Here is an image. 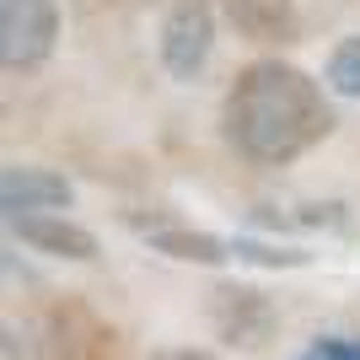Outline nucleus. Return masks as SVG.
<instances>
[{
	"label": "nucleus",
	"instance_id": "f257e3e1",
	"mask_svg": "<svg viewBox=\"0 0 360 360\" xmlns=\"http://www.w3.org/2000/svg\"><path fill=\"white\" fill-rule=\"evenodd\" d=\"M221 124L237 156L258 167H285L307 156L317 140H328L333 108L307 70L285 60H253L248 70H237L231 91H226Z\"/></svg>",
	"mask_w": 360,
	"mask_h": 360
},
{
	"label": "nucleus",
	"instance_id": "f03ea898",
	"mask_svg": "<svg viewBox=\"0 0 360 360\" xmlns=\"http://www.w3.org/2000/svg\"><path fill=\"white\" fill-rule=\"evenodd\" d=\"M60 38V0H0V60L6 70H38Z\"/></svg>",
	"mask_w": 360,
	"mask_h": 360
},
{
	"label": "nucleus",
	"instance_id": "7ed1b4c3",
	"mask_svg": "<svg viewBox=\"0 0 360 360\" xmlns=\"http://www.w3.org/2000/svg\"><path fill=\"white\" fill-rule=\"evenodd\" d=\"M215 44V16L205 0H172V11L162 16V65L172 81H194L210 60Z\"/></svg>",
	"mask_w": 360,
	"mask_h": 360
},
{
	"label": "nucleus",
	"instance_id": "20e7f679",
	"mask_svg": "<svg viewBox=\"0 0 360 360\" xmlns=\"http://www.w3.org/2000/svg\"><path fill=\"white\" fill-rule=\"evenodd\" d=\"M210 317H215V333H221L226 345L237 349H258L274 339V307L264 290L253 285H215L210 290Z\"/></svg>",
	"mask_w": 360,
	"mask_h": 360
},
{
	"label": "nucleus",
	"instance_id": "39448f33",
	"mask_svg": "<svg viewBox=\"0 0 360 360\" xmlns=\"http://www.w3.org/2000/svg\"><path fill=\"white\" fill-rule=\"evenodd\" d=\"M11 231L27 242V248L49 253V258H75V264H91V258H97V237H91L86 226H75V221H65V215H54V210L11 215Z\"/></svg>",
	"mask_w": 360,
	"mask_h": 360
},
{
	"label": "nucleus",
	"instance_id": "423d86ee",
	"mask_svg": "<svg viewBox=\"0 0 360 360\" xmlns=\"http://www.w3.org/2000/svg\"><path fill=\"white\" fill-rule=\"evenodd\" d=\"M129 226L150 242V253H167V258H178V264H226V258H231V242L210 237V231H194V226H183V221L129 215Z\"/></svg>",
	"mask_w": 360,
	"mask_h": 360
},
{
	"label": "nucleus",
	"instance_id": "0eeeda50",
	"mask_svg": "<svg viewBox=\"0 0 360 360\" xmlns=\"http://www.w3.org/2000/svg\"><path fill=\"white\" fill-rule=\"evenodd\" d=\"M70 199H75L70 178H65V172H49V167H6V178H0V205L11 215L65 210Z\"/></svg>",
	"mask_w": 360,
	"mask_h": 360
},
{
	"label": "nucleus",
	"instance_id": "6e6552de",
	"mask_svg": "<svg viewBox=\"0 0 360 360\" xmlns=\"http://www.w3.org/2000/svg\"><path fill=\"white\" fill-rule=\"evenodd\" d=\"M221 11L253 44H290L296 38V0H221Z\"/></svg>",
	"mask_w": 360,
	"mask_h": 360
},
{
	"label": "nucleus",
	"instance_id": "1a4fd4ad",
	"mask_svg": "<svg viewBox=\"0 0 360 360\" xmlns=\"http://www.w3.org/2000/svg\"><path fill=\"white\" fill-rule=\"evenodd\" d=\"M328 86L339 97H360V32L339 38V49L328 54Z\"/></svg>",
	"mask_w": 360,
	"mask_h": 360
},
{
	"label": "nucleus",
	"instance_id": "9d476101",
	"mask_svg": "<svg viewBox=\"0 0 360 360\" xmlns=\"http://www.w3.org/2000/svg\"><path fill=\"white\" fill-rule=\"evenodd\" d=\"M231 258L264 264V269H301V264H312V253H301V248H269V242H248V237L231 242Z\"/></svg>",
	"mask_w": 360,
	"mask_h": 360
},
{
	"label": "nucleus",
	"instance_id": "9b49d317",
	"mask_svg": "<svg viewBox=\"0 0 360 360\" xmlns=\"http://www.w3.org/2000/svg\"><path fill=\"white\" fill-rule=\"evenodd\" d=\"M156 360H210L205 349H167V355H156Z\"/></svg>",
	"mask_w": 360,
	"mask_h": 360
}]
</instances>
